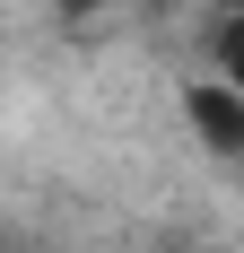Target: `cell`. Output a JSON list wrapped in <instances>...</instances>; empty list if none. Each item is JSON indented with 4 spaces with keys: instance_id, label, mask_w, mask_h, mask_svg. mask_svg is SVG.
<instances>
[{
    "instance_id": "277c9868",
    "label": "cell",
    "mask_w": 244,
    "mask_h": 253,
    "mask_svg": "<svg viewBox=\"0 0 244 253\" xmlns=\"http://www.w3.org/2000/svg\"><path fill=\"white\" fill-rule=\"evenodd\" d=\"M218 9H244V0H218Z\"/></svg>"
},
{
    "instance_id": "7a4b0ae2",
    "label": "cell",
    "mask_w": 244,
    "mask_h": 253,
    "mask_svg": "<svg viewBox=\"0 0 244 253\" xmlns=\"http://www.w3.org/2000/svg\"><path fill=\"white\" fill-rule=\"evenodd\" d=\"M227 79H236V87H244V26H236V35H227Z\"/></svg>"
},
{
    "instance_id": "3957f363",
    "label": "cell",
    "mask_w": 244,
    "mask_h": 253,
    "mask_svg": "<svg viewBox=\"0 0 244 253\" xmlns=\"http://www.w3.org/2000/svg\"><path fill=\"white\" fill-rule=\"evenodd\" d=\"M70 9H96V0H70Z\"/></svg>"
},
{
    "instance_id": "6da1fadb",
    "label": "cell",
    "mask_w": 244,
    "mask_h": 253,
    "mask_svg": "<svg viewBox=\"0 0 244 253\" xmlns=\"http://www.w3.org/2000/svg\"><path fill=\"white\" fill-rule=\"evenodd\" d=\"M183 114H192V131H201V140H209L218 157H244V96H236V87L201 79L192 96H183Z\"/></svg>"
}]
</instances>
